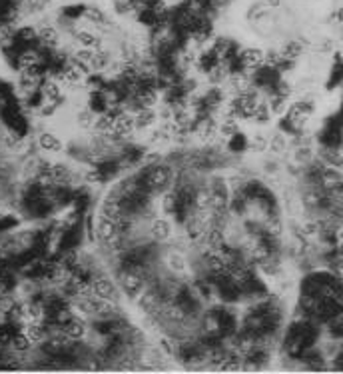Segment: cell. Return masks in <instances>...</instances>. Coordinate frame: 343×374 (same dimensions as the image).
Here are the masks:
<instances>
[{
	"label": "cell",
	"instance_id": "obj_1",
	"mask_svg": "<svg viewBox=\"0 0 343 374\" xmlns=\"http://www.w3.org/2000/svg\"><path fill=\"white\" fill-rule=\"evenodd\" d=\"M194 136H196V141L202 142V144H214V142L220 138L218 120L214 116H207L202 122H198L196 128H194Z\"/></svg>",
	"mask_w": 343,
	"mask_h": 374
},
{
	"label": "cell",
	"instance_id": "obj_2",
	"mask_svg": "<svg viewBox=\"0 0 343 374\" xmlns=\"http://www.w3.org/2000/svg\"><path fill=\"white\" fill-rule=\"evenodd\" d=\"M136 132L134 112H118L114 114V138H130Z\"/></svg>",
	"mask_w": 343,
	"mask_h": 374
},
{
	"label": "cell",
	"instance_id": "obj_3",
	"mask_svg": "<svg viewBox=\"0 0 343 374\" xmlns=\"http://www.w3.org/2000/svg\"><path fill=\"white\" fill-rule=\"evenodd\" d=\"M92 294L102 298V300H112L114 302L116 296H118V288L114 286V282L108 280L106 276H98L92 280Z\"/></svg>",
	"mask_w": 343,
	"mask_h": 374
},
{
	"label": "cell",
	"instance_id": "obj_4",
	"mask_svg": "<svg viewBox=\"0 0 343 374\" xmlns=\"http://www.w3.org/2000/svg\"><path fill=\"white\" fill-rule=\"evenodd\" d=\"M134 124H136V132L140 130H154V126L158 124V112L156 108H148V106H140V110L134 112Z\"/></svg>",
	"mask_w": 343,
	"mask_h": 374
},
{
	"label": "cell",
	"instance_id": "obj_5",
	"mask_svg": "<svg viewBox=\"0 0 343 374\" xmlns=\"http://www.w3.org/2000/svg\"><path fill=\"white\" fill-rule=\"evenodd\" d=\"M266 62V54L259 48H246L242 52V64L246 71H259Z\"/></svg>",
	"mask_w": 343,
	"mask_h": 374
},
{
	"label": "cell",
	"instance_id": "obj_6",
	"mask_svg": "<svg viewBox=\"0 0 343 374\" xmlns=\"http://www.w3.org/2000/svg\"><path fill=\"white\" fill-rule=\"evenodd\" d=\"M62 82H64L66 86H70V88H80V86L86 84V72H84L82 66L74 64V66H70L68 71L64 72Z\"/></svg>",
	"mask_w": 343,
	"mask_h": 374
},
{
	"label": "cell",
	"instance_id": "obj_7",
	"mask_svg": "<svg viewBox=\"0 0 343 374\" xmlns=\"http://www.w3.org/2000/svg\"><path fill=\"white\" fill-rule=\"evenodd\" d=\"M96 236H98L102 242H108L110 238H114L116 236V220L108 218V216H104V214H100V218H98V222H96Z\"/></svg>",
	"mask_w": 343,
	"mask_h": 374
},
{
	"label": "cell",
	"instance_id": "obj_8",
	"mask_svg": "<svg viewBox=\"0 0 343 374\" xmlns=\"http://www.w3.org/2000/svg\"><path fill=\"white\" fill-rule=\"evenodd\" d=\"M92 130L104 138L114 136V114H98Z\"/></svg>",
	"mask_w": 343,
	"mask_h": 374
},
{
	"label": "cell",
	"instance_id": "obj_9",
	"mask_svg": "<svg viewBox=\"0 0 343 374\" xmlns=\"http://www.w3.org/2000/svg\"><path fill=\"white\" fill-rule=\"evenodd\" d=\"M150 236L156 240H168L172 236V224L166 218H154L150 224Z\"/></svg>",
	"mask_w": 343,
	"mask_h": 374
},
{
	"label": "cell",
	"instance_id": "obj_10",
	"mask_svg": "<svg viewBox=\"0 0 343 374\" xmlns=\"http://www.w3.org/2000/svg\"><path fill=\"white\" fill-rule=\"evenodd\" d=\"M38 144H40V148L46 150V152H60L64 148V142L60 141L58 136L50 134V132H42L38 136Z\"/></svg>",
	"mask_w": 343,
	"mask_h": 374
},
{
	"label": "cell",
	"instance_id": "obj_11",
	"mask_svg": "<svg viewBox=\"0 0 343 374\" xmlns=\"http://www.w3.org/2000/svg\"><path fill=\"white\" fill-rule=\"evenodd\" d=\"M36 86H38V76H36L34 68L20 72V76H18V88L22 92H32Z\"/></svg>",
	"mask_w": 343,
	"mask_h": 374
},
{
	"label": "cell",
	"instance_id": "obj_12",
	"mask_svg": "<svg viewBox=\"0 0 343 374\" xmlns=\"http://www.w3.org/2000/svg\"><path fill=\"white\" fill-rule=\"evenodd\" d=\"M42 98H44V104H54L60 100V86L52 80H48L42 84Z\"/></svg>",
	"mask_w": 343,
	"mask_h": 374
},
{
	"label": "cell",
	"instance_id": "obj_13",
	"mask_svg": "<svg viewBox=\"0 0 343 374\" xmlns=\"http://www.w3.org/2000/svg\"><path fill=\"white\" fill-rule=\"evenodd\" d=\"M64 332H66L68 338H82V336H86V324L80 318H74L72 316L68 322H66Z\"/></svg>",
	"mask_w": 343,
	"mask_h": 374
},
{
	"label": "cell",
	"instance_id": "obj_14",
	"mask_svg": "<svg viewBox=\"0 0 343 374\" xmlns=\"http://www.w3.org/2000/svg\"><path fill=\"white\" fill-rule=\"evenodd\" d=\"M22 334L30 340V344H36V342H40V340H42L44 330H42L40 324H24Z\"/></svg>",
	"mask_w": 343,
	"mask_h": 374
},
{
	"label": "cell",
	"instance_id": "obj_15",
	"mask_svg": "<svg viewBox=\"0 0 343 374\" xmlns=\"http://www.w3.org/2000/svg\"><path fill=\"white\" fill-rule=\"evenodd\" d=\"M168 266H170L172 272H183L186 266H188L186 256L180 254V252H170V254H168Z\"/></svg>",
	"mask_w": 343,
	"mask_h": 374
},
{
	"label": "cell",
	"instance_id": "obj_16",
	"mask_svg": "<svg viewBox=\"0 0 343 374\" xmlns=\"http://www.w3.org/2000/svg\"><path fill=\"white\" fill-rule=\"evenodd\" d=\"M96 116L98 114H94L90 108H84V110H80L78 112V126L80 128H84V130H92L94 128V122H96Z\"/></svg>",
	"mask_w": 343,
	"mask_h": 374
},
{
	"label": "cell",
	"instance_id": "obj_17",
	"mask_svg": "<svg viewBox=\"0 0 343 374\" xmlns=\"http://www.w3.org/2000/svg\"><path fill=\"white\" fill-rule=\"evenodd\" d=\"M38 36L42 38L44 44H56V42H58V32H56L52 26H42V28L38 30Z\"/></svg>",
	"mask_w": 343,
	"mask_h": 374
},
{
	"label": "cell",
	"instance_id": "obj_18",
	"mask_svg": "<svg viewBox=\"0 0 343 374\" xmlns=\"http://www.w3.org/2000/svg\"><path fill=\"white\" fill-rule=\"evenodd\" d=\"M38 62V58H36V54L34 52H26L20 56V68L22 71H30V68H34V64Z\"/></svg>",
	"mask_w": 343,
	"mask_h": 374
},
{
	"label": "cell",
	"instance_id": "obj_19",
	"mask_svg": "<svg viewBox=\"0 0 343 374\" xmlns=\"http://www.w3.org/2000/svg\"><path fill=\"white\" fill-rule=\"evenodd\" d=\"M12 344H14V348H16L18 352H24V350H28V348H30V340H28L24 334H18V336L14 338V342H12Z\"/></svg>",
	"mask_w": 343,
	"mask_h": 374
},
{
	"label": "cell",
	"instance_id": "obj_20",
	"mask_svg": "<svg viewBox=\"0 0 343 374\" xmlns=\"http://www.w3.org/2000/svg\"><path fill=\"white\" fill-rule=\"evenodd\" d=\"M10 36H12L10 28H8V26H2V28H0V44H8Z\"/></svg>",
	"mask_w": 343,
	"mask_h": 374
},
{
	"label": "cell",
	"instance_id": "obj_21",
	"mask_svg": "<svg viewBox=\"0 0 343 374\" xmlns=\"http://www.w3.org/2000/svg\"><path fill=\"white\" fill-rule=\"evenodd\" d=\"M10 306H12V304H10V300H2V302H0V308H2V310H8Z\"/></svg>",
	"mask_w": 343,
	"mask_h": 374
},
{
	"label": "cell",
	"instance_id": "obj_22",
	"mask_svg": "<svg viewBox=\"0 0 343 374\" xmlns=\"http://www.w3.org/2000/svg\"><path fill=\"white\" fill-rule=\"evenodd\" d=\"M266 4H268V6H277L279 0H266Z\"/></svg>",
	"mask_w": 343,
	"mask_h": 374
}]
</instances>
